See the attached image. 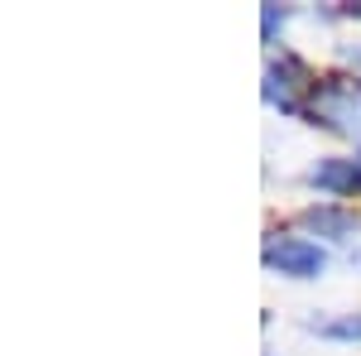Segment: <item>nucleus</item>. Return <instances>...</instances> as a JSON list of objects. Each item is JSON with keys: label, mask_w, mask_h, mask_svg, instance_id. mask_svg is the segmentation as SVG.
Listing matches in <instances>:
<instances>
[{"label": "nucleus", "mask_w": 361, "mask_h": 356, "mask_svg": "<svg viewBox=\"0 0 361 356\" xmlns=\"http://www.w3.org/2000/svg\"><path fill=\"white\" fill-rule=\"evenodd\" d=\"M308 111H313V121L328 125V130L361 135V82H352V78H328V82H318L313 97H308Z\"/></svg>", "instance_id": "f257e3e1"}, {"label": "nucleus", "mask_w": 361, "mask_h": 356, "mask_svg": "<svg viewBox=\"0 0 361 356\" xmlns=\"http://www.w3.org/2000/svg\"><path fill=\"white\" fill-rule=\"evenodd\" d=\"M265 265L279 274H294V279H304V274H318L323 270V250L304 241V236H275L270 246H265Z\"/></svg>", "instance_id": "f03ea898"}, {"label": "nucleus", "mask_w": 361, "mask_h": 356, "mask_svg": "<svg viewBox=\"0 0 361 356\" xmlns=\"http://www.w3.org/2000/svg\"><path fill=\"white\" fill-rule=\"evenodd\" d=\"M313 87L318 82H308V68L299 58H279V63H270V73H265V97L279 111H299V92L313 97Z\"/></svg>", "instance_id": "7ed1b4c3"}, {"label": "nucleus", "mask_w": 361, "mask_h": 356, "mask_svg": "<svg viewBox=\"0 0 361 356\" xmlns=\"http://www.w3.org/2000/svg\"><path fill=\"white\" fill-rule=\"evenodd\" d=\"M308 178H313V188L333 192V197H352L361 192V159H323Z\"/></svg>", "instance_id": "20e7f679"}, {"label": "nucleus", "mask_w": 361, "mask_h": 356, "mask_svg": "<svg viewBox=\"0 0 361 356\" xmlns=\"http://www.w3.org/2000/svg\"><path fill=\"white\" fill-rule=\"evenodd\" d=\"M308 226H323V231H352V217H347V212H333V207H313V212H308Z\"/></svg>", "instance_id": "39448f33"}, {"label": "nucleus", "mask_w": 361, "mask_h": 356, "mask_svg": "<svg viewBox=\"0 0 361 356\" xmlns=\"http://www.w3.org/2000/svg\"><path fill=\"white\" fill-rule=\"evenodd\" d=\"M333 337H361V318H352V323H333Z\"/></svg>", "instance_id": "423d86ee"}]
</instances>
